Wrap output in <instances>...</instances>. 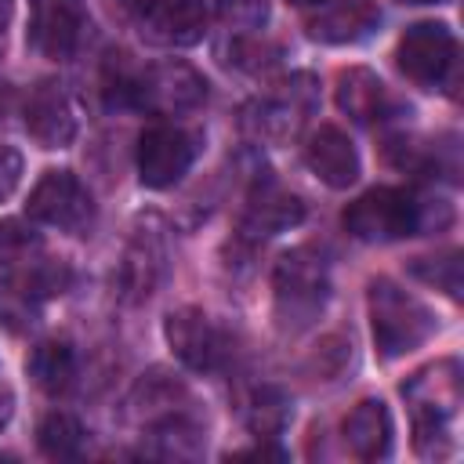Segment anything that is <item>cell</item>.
I'll return each mask as SVG.
<instances>
[{
    "label": "cell",
    "mask_w": 464,
    "mask_h": 464,
    "mask_svg": "<svg viewBox=\"0 0 464 464\" xmlns=\"http://www.w3.org/2000/svg\"><path fill=\"white\" fill-rule=\"evenodd\" d=\"M276 323L290 334L312 326L330 301V268L315 246H294L276 261L272 272Z\"/></svg>",
    "instance_id": "6da1fadb"
},
{
    "label": "cell",
    "mask_w": 464,
    "mask_h": 464,
    "mask_svg": "<svg viewBox=\"0 0 464 464\" xmlns=\"http://www.w3.org/2000/svg\"><path fill=\"white\" fill-rule=\"evenodd\" d=\"M366 308H370L373 344L384 359H399V355L420 348L435 334V315L428 312V304H420L410 290H402L392 279L370 283Z\"/></svg>",
    "instance_id": "7a4b0ae2"
},
{
    "label": "cell",
    "mask_w": 464,
    "mask_h": 464,
    "mask_svg": "<svg viewBox=\"0 0 464 464\" xmlns=\"http://www.w3.org/2000/svg\"><path fill=\"white\" fill-rule=\"evenodd\" d=\"M402 395L413 402L417 450L442 457L450 450V417L460 406V366L453 359L424 366L402 384Z\"/></svg>",
    "instance_id": "3957f363"
},
{
    "label": "cell",
    "mask_w": 464,
    "mask_h": 464,
    "mask_svg": "<svg viewBox=\"0 0 464 464\" xmlns=\"http://www.w3.org/2000/svg\"><path fill=\"white\" fill-rule=\"evenodd\" d=\"M344 228L366 243H392L424 228V203L406 188H370L344 207Z\"/></svg>",
    "instance_id": "277c9868"
},
{
    "label": "cell",
    "mask_w": 464,
    "mask_h": 464,
    "mask_svg": "<svg viewBox=\"0 0 464 464\" xmlns=\"http://www.w3.org/2000/svg\"><path fill=\"white\" fill-rule=\"evenodd\" d=\"M203 98H207V80L185 62H160V65L138 69L134 91H130V105L156 116L192 112L203 105Z\"/></svg>",
    "instance_id": "5b68a950"
},
{
    "label": "cell",
    "mask_w": 464,
    "mask_h": 464,
    "mask_svg": "<svg viewBox=\"0 0 464 464\" xmlns=\"http://www.w3.org/2000/svg\"><path fill=\"white\" fill-rule=\"evenodd\" d=\"M33 221L62 232H83L94 221V199L72 170H44L25 203Z\"/></svg>",
    "instance_id": "8992f818"
},
{
    "label": "cell",
    "mask_w": 464,
    "mask_h": 464,
    "mask_svg": "<svg viewBox=\"0 0 464 464\" xmlns=\"http://www.w3.org/2000/svg\"><path fill=\"white\" fill-rule=\"evenodd\" d=\"M199 152V138L178 123H152L138 138V178L149 188H170L181 181Z\"/></svg>",
    "instance_id": "52a82bcc"
},
{
    "label": "cell",
    "mask_w": 464,
    "mask_h": 464,
    "mask_svg": "<svg viewBox=\"0 0 464 464\" xmlns=\"http://www.w3.org/2000/svg\"><path fill=\"white\" fill-rule=\"evenodd\" d=\"M457 58V40L450 33V25L442 22H417L402 33L399 47H395V62L402 69V76H410L420 87H439Z\"/></svg>",
    "instance_id": "ba28073f"
},
{
    "label": "cell",
    "mask_w": 464,
    "mask_h": 464,
    "mask_svg": "<svg viewBox=\"0 0 464 464\" xmlns=\"http://www.w3.org/2000/svg\"><path fill=\"white\" fill-rule=\"evenodd\" d=\"M69 283V268L54 265V261H40L29 272L11 276L7 283H0V323L7 330H29L40 315V304L54 294H62Z\"/></svg>",
    "instance_id": "9c48e42d"
},
{
    "label": "cell",
    "mask_w": 464,
    "mask_h": 464,
    "mask_svg": "<svg viewBox=\"0 0 464 464\" xmlns=\"http://www.w3.org/2000/svg\"><path fill=\"white\" fill-rule=\"evenodd\" d=\"M167 344L188 370H218L228 359V337L225 330L199 308H178L163 323Z\"/></svg>",
    "instance_id": "30bf717a"
},
{
    "label": "cell",
    "mask_w": 464,
    "mask_h": 464,
    "mask_svg": "<svg viewBox=\"0 0 464 464\" xmlns=\"http://www.w3.org/2000/svg\"><path fill=\"white\" fill-rule=\"evenodd\" d=\"M87 29L83 0H29V44L44 58H69Z\"/></svg>",
    "instance_id": "8fae6325"
},
{
    "label": "cell",
    "mask_w": 464,
    "mask_h": 464,
    "mask_svg": "<svg viewBox=\"0 0 464 464\" xmlns=\"http://www.w3.org/2000/svg\"><path fill=\"white\" fill-rule=\"evenodd\" d=\"M167 272V239H163V225L156 218L138 221L127 250H123V265H120V286L127 301H145L160 279Z\"/></svg>",
    "instance_id": "7c38bea8"
},
{
    "label": "cell",
    "mask_w": 464,
    "mask_h": 464,
    "mask_svg": "<svg viewBox=\"0 0 464 464\" xmlns=\"http://www.w3.org/2000/svg\"><path fill=\"white\" fill-rule=\"evenodd\" d=\"M25 130L44 149H65L76 138V109L58 80H40L25 98Z\"/></svg>",
    "instance_id": "4fadbf2b"
},
{
    "label": "cell",
    "mask_w": 464,
    "mask_h": 464,
    "mask_svg": "<svg viewBox=\"0 0 464 464\" xmlns=\"http://www.w3.org/2000/svg\"><path fill=\"white\" fill-rule=\"evenodd\" d=\"M381 22V11L373 0H319L312 4L304 29L319 44H359L366 40Z\"/></svg>",
    "instance_id": "5bb4252c"
},
{
    "label": "cell",
    "mask_w": 464,
    "mask_h": 464,
    "mask_svg": "<svg viewBox=\"0 0 464 464\" xmlns=\"http://www.w3.org/2000/svg\"><path fill=\"white\" fill-rule=\"evenodd\" d=\"M141 33L160 47H192L207 33V0H152Z\"/></svg>",
    "instance_id": "9a60e30c"
},
{
    "label": "cell",
    "mask_w": 464,
    "mask_h": 464,
    "mask_svg": "<svg viewBox=\"0 0 464 464\" xmlns=\"http://www.w3.org/2000/svg\"><path fill=\"white\" fill-rule=\"evenodd\" d=\"M304 163L330 188H348L359 178V152H355L352 138L341 127H334V123H323V127H315L308 134Z\"/></svg>",
    "instance_id": "2e32d148"
},
{
    "label": "cell",
    "mask_w": 464,
    "mask_h": 464,
    "mask_svg": "<svg viewBox=\"0 0 464 464\" xmlns=\"http://www.w3.org/2000/svg\"><path fill=\"white\" fill-rule=\"evenodd\" d=\"M301 218H304V203L294 192L268 181V185L254 188V196L246 203V214H243V232L265 239V236H279V232L301 225Z\"/></svg>",
    "instance_id": "e0dca14e"
},
{
    "label": "cell",
    "mask_w": 464,
    "mask_h": 464,
    "mask_svg": "<svg viewBox=\"0 0 464 464\" xmlns=\"http://www.w3.org/2000/svg\"><path fill=\"white\" fill-rule=\"evenodd\" d=\"M334 94H337V109L348 112L355 123H373L392 109V98H388V87L381 83V76L362 65L341 69Z\"/></svg>",
    "instance_id": "ac0fdd59"
},
{
    "label": "cell",
    "mask_w": 464,
    "mask_h": 464,
    "mask_svg": "<svg viewBox=\"0 0 464 464\" xmlns=\"http://www.w3.org/2000/svg\"><path fill=\"white\" fill-rule=\"evenodd\" d=\"M344 446L359 460H381L392 450V417L381 399H362L344 417Z\"/></svg>",
    "instance_id": "d6986e66"
},
{
    "label": "cell",
    "mask_w": 464,
    "mask_h": 464,
    "mask_svg": "<svg viewBox=\"0 0 464 464\" xmlns=\"http://www.w3.org/2000/svg\"><path fill=\"white\" fill-rule=\"evenodd\" d=\"M25 370H29V377H33L44 392L58 395V392H65V388L72 384V377H76V352H72L69 341H40V344L29 352Z\"/></svg>",
    "instance_id": "ffe728a7"
},
{
    "label": "cell",
    "mask_w": 464,
    "mask_h": 464,
    "mask_svg": "<svg viewBox=\"0 0 464 464\" xmlns=\"http://www.w3.org/2000/svg\"><path fill=\"white\" fill-rule=\"evenodd\" d=\"M181 399H185V388H181L170 373L152 370V373H145V377L134 384L130 406H134V413H138L145 424H156V420H163V417L181 413Z\"/></svg>",
    "instance_id": "44dd1931"
},
{
    "label": "cell",
    "mask_w": 464,
    "mask_h": 464,
    "mask_svg": "<svg viewBox=\"0 0 464 464\" xmlns=\"http://www.w3.org/2000/svg\"><path fill=\"white\" fill-rule=\"evenodd\" d=\"M36 442L51 460H72L83 453V424L69 413H47L36 428Z\"/></svg>",
    "instance_id": "7402d4cb"
},
{
    "label": "cell",
    "mask_w": 464,
    "mask_h": 464,
    "mask_svg": "<svg viewBox=\"0 0 464 464\" xmlns=\"http://www.w3.org/2000/svg\"><path fill=\"white\" fill-rule=\"evenodd\" d=\"M286 417H290V402H286V395H283L279 388H257V392L250 395L246 424H250L254 435L272 439V435L286 424Z\"/></svg>",
    "instance_id": "603a6c76"
},
{
    "label": "cell",
    "mask_w": 464,
    "mask_h": 464,
    "mask_svg": "<svg viewBox=\"0 0 464 464\" xmlns=\"http://www.w3.org/2000/svg\"><path fill=\"white\" fill-rule=\"evenodd\" d=\"M413 272H417L424 283L446 290L450 297H460V254H457V250H446V254H439V257H417V261H413Z\"/></svg>",
    "instance_id": "cb8c5ba5"
},
{
    "label": "cell",
    "mask_w": 464,
    "mask_h": 464,
    "mask_svg": "<svg viewBox=\"0 0 464 464\" xmlns=\"http://www.w3.org/2000/svg\"><path fill=\"white\" fill-rule=\"evenodd\" d=\"M272 0H218V18L228 29H261L268 22Z\"/></svg>",
    "instance_id": "d4e9b609"
},
{
    "label": "cell",
    "mask_w": 464,
    "mask_h": 464,
    "mask_svg": "<svg viewBox=\"0 0 464 464\" xmlns=\"http://www.w3.org/2000/svg\"><path fill=\"white\" fill-rule=\"evenodd\" d=\"M36 243H40V236L25 221H18V218L0 221V268L11 265V261H18L22 254H29Z\"/></svg>",
    "instance_id": "484cf974"
},
{
    "label": "cell",
    "mask_w": 464,
    "mask_h": 464,
    "mask_svg": "<svg viewBox=\"0 0 464 464\" xmlns=\"http://www.w3.org/2000/svg\"><path fill=\"white\" fill-rule=\"evenodd\" d=\"M18 178H22V156L11 145H0V199L14 192Z\"/></svg>",
    "instance_id": "4316f807"
},
{
    "label": "cell",
    "mask_w": 464,
    "mask_h": 464,
    "mask_svg": "<svg viewBox=\"0 0 464 464\" xmlns=\"http://www.w3.org/2000/svg\"><path fill=\"white\" fill-rule=\"evenodd\" d=\"M232 457H276V460H279V457H283V450H276V446H265V442H261V446L239 450V453H232Z\"/></svg>",
    "instance_id": "83f0119b"
},
{
    "label": "cell",
    "mask_w": 464,
    "mask_h": 464,
    "mask_svg": "<svg viewBox=\"0 0 464 464\" xmlns=\"http://www.w3.org/2000/svg\"><path fill=\"white\" fill-rule=\"evenodd\" d=\"M11 413H14V395L7 388H0V428L11 420Z\"/></svg>",
    "instance_id": "f1b7e54d"
},
{
    "label": "cell",
    "mask_w": 464,
    "mask_h": 464,
    "mask_svg": "<svg viewBox=\"0 0 464 464\" xmlns=\"http://www.w3.org/2000/svg\"><path fill=\"white\" fill-rule=\"evenodd\" d=\"M11 7H14L11 0H0V33H4V25L11 22Z\"/></svg>",
    "instance_id": "f546056e"
},
{
    "label": "cell",
    "mask_w": 464,
    "mask_h": 464,
    "mask_svg": "<svg viewBox=\"0 0 464 464\" xmlns=\"http://www.w3.org/2000/svg\"><path fill=\"white\" fill-rule=\"evenodd\" d=\"M4 109H7V83L0 80V120H4Z\"/></svg>",
    "instance_id": "4dcf8cb0"
},
{
    "label": "cell",
    "mask_w": 464,
    "mask_h": 464,
    "mask_svg": "<svg viewBox=\"0 0 464 464\" xmlns=\"http://www.w3.org/2000/svg\"><path fill=\"white\" fill-rule=\"evenodd\" d=\"M123 4H127V7H138V11H145L152 0H123Z\"/></svg>",
    "instance_id": "1f68e13d"
},
{
    "label": "cell",
    "mask_w": 464,
    "mask_h": 464,
    "mask_svg": "<svg viewBox=\"0 0 464 464\" xmlns=\"http://www.w3.org/2000/svg\"><path fill=\"white\" fill-rule=\"evenodd\" d=\"M290 4H301V7H312V4H319V0H290Z\"/></svg>",
    "instance_id": "d6a6232c"
},
{
    "label": "cell",
    "mask_w": 464,
    "mask_h": 464,
    "mask_svg": "<svg viewBox=\"0 0 464 464\" xmlns=\"http://www.w3.org/2000/svg\"><path fill=\"white\" fill-rule=\"evenodd\" d=\"M399 4H439V0H399Z\"/></svg>",
    "instance_id": "836d02e7"
}]
</instances>
